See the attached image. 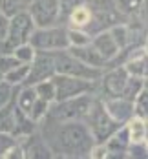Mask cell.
I'll return each instance as SVG.
<instances>
[{
	"label": "cell",
	"mask_w": 148,
	"mask_h": 159,
	"mask_svg": "<svg viewBox=\"0 0 148 159\" xmlns=\"http://www.w3.org/2000/svg\"><path fill=\"white\" fill-rule=\"evenodd\" d=\"M37 128L40 137L46 141L53 156L61 157H90V150L95 139L84 121H66L57 123L44 117Z\"/></svg>",
	"instance_id": "obj_1"
},
{
	"label": "cell",
	"mask_w": 148,
	"mask_h": 159,
	"mask_svg": "<svg viewBox=\"0 0 148 159\" xmlns=\"http://www.w3.org/2000/svg\"><path fill=\"white\" fill-rule=\"evenodd\" d=\"M93 101V93H82V95L64 99V101H53L49 104V110L46 117L57 123H66V121H84L90 106Z\"/></svg>",
	"instance_id": "obj_2"
},
{
	"label": "cell",
	"mask_w": 148,
	"mask_h": 159,
	"mask_svg": "<svg viewBox=\"0 0 148 159\" xmlns=\"http://www.w3.org/2000/svg\"><path fill=\"white\" fill-rule=\"evenodd\" d=\"M84 123H86V126L90 128L95 143H104L117 128L123 126L121 123H117L115 119H112L108 115V111L104 110V104H102L101 97H93L90 111H88Z\"/></svg>",
	"instance_id": "obj_3"
},
{
	"label": "cell",
	"mask_w": 148,
	"mask_h": 159,
	"mask_svg": "<svg viewBox=\"0 0 148 159\" xmlns=\"http://www.w3.org/2000/svg\"><path fill=\"white\" fill-rule=\"evenodd\" d=\"M53 53V61H55V73H62V75H71V77H79L86 80H99L102 75L101 68L88 66L77 57H73L71 53H68V49L61 51H51Z\"/></svg>",
	"instance_id": "obj_4"
},
{
	"label": "cell",
	"mask_w": 148,
	"mask_h": 159,
	"mask_svg": "<svg viewBox=\"0 0 148 159\" xmlns=\"http://www.w3.org/2000/svg\"><path fill=\"white\" fill-rule=\"evenodd\" d=\"M37 51H61L70 46L68 28L66 26H49V28H35L28 40Z\"/></svg>",
	"instance_id": "obj_5"
},
{
	"label": "cell",
	"mask_w": 148,
	"mask_h": 159,
	"mask_svg": "<svg viewBox=\"0 0 148 159\" xmlns=\"http://www.w3.org/2000/svg\"><path fill=\"white\" fill-rule=\"evenodd\" d=\"M33 30H35V22H33L31 15L28 13V9L20 11L7 18V31H6V39H4V53H9L13 48L24 44L29 40Z\"/></svg>",
	"instance_id": "obj_6"
},
{
	"label": "cell",
	"mask_w": 148,
	"mask_h": 159,
	"mask_svg": "<svg viewBox=\"0 0 148 159\" xmlns=\"http://www.w3.org/2000/svg\"><path fill=\"white\" fill-rule=\"evenodd\" d=\"M51 80L55 84V101H64V99L82 95V93L95 92V80H86L71 77V75H62V73H55Z\"/></svg>",
	"instance_id": "obj_7"
},
{
	"label": "cell",
	"mask_w": 148,
	"mask_h": 159,
	"mask_svg": "<svg viewBox=\"0 0 148 159\" xmlns=\"http://www.w3.org/2000/svg\"><path fill=\"white\" fill-rule=\"evenodd\" d=\"M55 75V61H53V53L51 51H37L35 59L29 64V71L26 80L20 86H33L40 80L51 79Z\"/></svg>",
	"instance_id": "obj_8"
},
{
	"label": "cell",
	"mask_w": 148,
	"mask_h": 159,
	"mask_svg": "<svg viewBox=\"0 0 148 159\" xmlns=\"http://www.w3.org/2000/svg\"><path fill=\"white\" fill-rule=\"evenodd\" d=\"M35 28H49L59 24V0H33L28 6Z\"/></svg>",
	"instance_id": "obj_9"
},
{
	"label": "cell",
	"mask_w": 148,
	"mask_h": 159,
	"mask_svg": "<svg viewBox=\"0 0 148 159\" xmlns=\"http://www.w3.org/2000/svg\"><path fill=\"white\" fill-rule=\"evenodd\" d=\"M128 73L123 66H114V68H106L102 70V75H101V86H102V92L106 97H121L124 86H126V80H128Z\"/></svg>",
	"instance_id": "obj_10"
},
{
	"label": "cell",
	"mask_w": 148,
	"mask_h": 159,
	"mask_svg": "<svg viewBox=\"0 0 148 159\" xmlns=\"http://www.w3.org/2000/svg\"><path fill=\"white\" fill-rule=\"evenodd\" d=\"M102 104L108 115L121 125H124L133 115V101H128L124 97H106L102 99Z\"/></svg>",
	"instance_id": "obj_11"
},
{
	"label": "cell",
	"mask_w": 148,
	"mask_h": 159,
	"mask_svg": "<svg viewBox=\"0 0 148 159\" xmlns=\"http://www.w3.org/2000/svg\"><path fill=\"white\" fill-rule=\"evenodd\" d=\"M130 144V137H128V130L123 125L121 128H117L114 134L104 141V146H106V152L108 156L106 159L110 157H126V148Z\"/></svg>",
	"instance_id": "obj_12"
},
{
	"label": "cell",
	"mask_w": 148,
	"mask_h": 159,
	"mask_svg": "<svg viewBox=\"0 0 148 159\" xmlns=\"http://www.w3.org/2000/svg\"><path fill=\"white\" fill-rule=\"evenodd\" d=\"M22 141H26L22 146H24V154H26L28 159H51L53 157L49 146L46 144V141L40 137V134L37 135V132H35L31 135L24 137Z\"/></svg>",
	"instance_id": "obj_13"
},
{
	"label": "cell",
	"mask_w": 148,
	"mask_h": 159,
	"mask_svg": "<svg viewBox=\"0 0 148 159\" xmlns=\"http://www.w3.org/2000/svg\"><path fill=\"white\" fill-rule=\"evenodd\" d=\"M90 44L97 49V53L106 61V62H108L115 53L119 51V48H117V44H115V40L112 39V35H110L108 30H106V31H99V33H95V35H92Z\"/></svg>",
	"instance_id": "obj_14"
},
{
	"label": "cell",
	"mask_w": 148,
	"mask_h": 159,
	"mask_svg": "<svg viewBox=\"0 0 148 159\" xmlns=\"http://www.w3.org/2000/svg\"><path fill=\"white\" fill-rule=\"evenodd\" d=\"M68 53H71L73 57H77L79 61H82L88 66H93V68H101L104 70V64L106 61L97 53V49L93 48L92 44H84V46H68Z\"/></svg>",
	"instance_id": "obj_15"
},
{
	"label": "cell",
	"mask_w": 148,
	"mask_h": 159,
	"mask_svg": "<svg viewBox=\"0 0 148 159\" xmlns=\"http://www.w3.org/2000/svg\"><path fill=\"white\" fill-rule=\"evenodd\" d=\"M92 20V7L88 6V2L75 6L68 16H66V28H77V30H86L88 24Z\"/></svg>",
	"instance_id": "obj_16"
},
{
	"label": "cell",
	"mask_w": 148,
	"mask_h": 159,
	"mask_svg": "<svg viewBox=\"0 0 148 159\" xmlns=\"http://www.w3.org/2000/svg\"><path fill=\"white\" fill-rule=\"evenodd\" d=\"M124 126L128 130V137L130 143H139V141H146L148 135V126H146V119L132 115L130 119L124 123Z\"/></svg>",
	"instance_id": "obj_17"
},
{
	"label": "cell",
	"mask_w": 148,
	"mask_h": 159,
	"mask_svg": "<svg viewBox=\"0 0 148 159\" xmlns=\"http://www.w3.org/2000/svg\"><path fill=\"white\" fill-rule=\"evenodd\" d=\"M148 53H141L137 57H133L130 61L123 64V68L126 70L128 75H133V77H146L148 73Z\"/></svg>",
	"instance_id": "obj_18"
},
{
	"label": "cell",
	"mask_w": 148,
	"mask_h": 159,
	"mask_svg": "<svg viewBox=\"0 0 148 159\" xmlns=\"http://www.w3.org/2000/svg\"><path fill=\"white\" fill-rule=\"evenodd\" d=\"M15 128V101L11 99L7 104L0 108V132L11 134Z\"/></svg>",
	"instance_id": "obj_19"
},
{
	"label": "cell",
	"mask_w": 148,
	"mask_h": 159,
	"mask_svg": "<svg viewBox=\"0 0 148 159\" xmlns=\"http://www.w3.org/2000/svg\"><path fill=\"white\" fill-rule=\"evenodd\" d=\"M35 99H37V93H35V88L33 86H20V90L16 93V99H15V104L24 113H29Z\"/></svg>",
	"instance_id": "obj_20"
},
{
	"label": "cell",
	"mask_w": 148,
	"mask_h": 159,
	"mask_svg": "<svg viewBox=\"0 0 148 159\" xmlns=\"http://www.w3.org/2000/svg\"><path fill=\"white\" fill-rule=\"evenodd\" d=\"M114 4L121 15L135 16V15H139L141 7L146 4V0H114Z\"/></svg>",
	"instance_id": "obj_21"
},
{
	"label": "cell",
	"mask_w": 148,
	"mask_h": 159,
	"mask_svg": "<svg viewBox=\"0 0 148 159\" xmlns=\"http://www.w3.org/2000/svg\"><path fill=\"white\" fill-rule=\"evenodd\" d=\"M145 86H146V77H133V75H130L128 80H126V86H124L121 97H124V99H128V101H133V99L137 97V93H139Z\"/></svg>",
	"instance_id": "obj_22"
},
{
	"label": "cell",
	"mask_w": 148,
	"mask_h": 159,
	"mask_svg": "<svg viewBox=\"0 0 148 159\" xmlns=\"http://www.w3.org/2000/svg\"><path fill=\"white\" fill-rule=\"evenodd\" d=\"M28 71H29V64H18L13 70H9L7 73H4L2 79L6 82H9L11 86H20L28 77Z\"/></svg>",
	"instance_id": "obj_23"
},
{
	"label": "cell",
	"mask_w": 148,
	"mask_h": 159,
	"mask_svg": "<svg viewBox=\"0 0 148 159\" xmlns=\"http://www.w3.org/2000/svg\"><path fill=\"white\" fill-rule=\"evenodd\" d=\"M108 31H110V35H112V39L115 40V44H117L119 49L124 48V46H128L130 35H128V26H126V22H119V24L110 26Z\"/></svg>",
	"instance_id": "obj_24"
},
{
	"label": "cell",
	"mask_w": 148,
	"mask_h": 159,
	"mask_svg": "<svg viewBox=\"0 0 148 159\" xmlns=\"http://www.w3.org/2000/svg\"><path fill=\"white\" fill-rule=\"evenodd\" d=\"M35 88V93L38 99H44L48 102H53L55 101V84L51 79H46V80H40L37 84H33Z\"/></svg>",
	"instance_id": "obj_25"
},
{
	"label": "cell",
	"mask_w": 148,
	"mask_h": 159,
	"mask_svg": "<svg viewBox=\"0 0 148 159\" xmlns=\"http://www.w3.org/2000/svg\"><path fill=\"white\" fill-rule=\"evenodd\" d=\"M133 115H137V117H143V119H146L148 117V88L145 86L137 97L133 99Z\"/></svg>",
	"instance_id": "obj_26"
},
{
	"label": "cell",
	"mask_w": 148,
	"mask_h": 159,
	"mask_svg": "<svg viewBox=\"0 0 148 159\" xmlns=\"http://www.w3.org/2000/svg\"><path fill=\"white\" fill-rule=\"evenodd\" d=\"M11 53H13L22 64H31V61L35 59L37 49L33 48L29 42H24V44H20V46H16V48L11 49Z\"/></svg>",
	"instance_id": "obj_27"
},
{
	"label": "cell",
	"mask_w": 148,
	"mask_h": 159,
	"mask_svg": "<svg viewBox=\"0 0 148 159\" xmlns=\"http://www.w3.org/2000/svg\"><path fill=\"white\" fill-rule=\"evenodd\" d=\"M49 104H51V102H48V101H44V99H38V97H37L28 115H29L33 121L38 125V121H42V119L46 117V113H48V110H49Z\"/></svg>",
	"instance_id": "obj_28"
},
{
	"label": "cell",
	"mask_w": 148,
	"mask_h": 159,
	"mask_svg": "<svg viewBox=\"0 0 148 159\" xmlns=\"http://www.w3.org/2000/svg\"><path fill=\"white\" fill-rule=\"evenodd\" d=\"M26 6L20 2V0H0V13L6 15L7 18H11L13 15L24 11Z\"/></svg>",
	"instance_id": "obj_29"
},
{
	"label": "cell",
	"mask_w": 148,
	"mask_h": 159,
	"mask_svg": "<svg viewBox=\"0 0 148 159\" xmlns=\"http://www.w3.org/2000/svg\"><path fill=\"white\" fill-rule=\"evenodd\" d=\"M68 40H70V46H84V44H90L92 37L84 30L68 28Z\"/></svg>",
	"instance_id": "obj_30"
},
{
	"label": "cell",
	"mask_w": 148,
	"mask_h": 159,
	"mask_svg": "<svg viewBox=\"0 0 148 159\" xmlns=\"http://www.w3.org/2000/svg\"><path fill=\"white\" fill-rule=\"evenodd\" d=\"M148 156V141L130 143L126 148V157L130 159H146Z\"/></svg>",
	"instance_id": "obj_31"
},
{
	"label": "cell",
	"mask_w": 148,
	"mask_h": 159,
	"mask_svg": "<svg viewBox=\"0 0 148 159\" xmlns=\"http://www.w3.org/2000/svg\"><path fill=\"white\" fill-rule=\"evenodd\" d=\"M84 2H86V0H59V26L64 24L68 13H70L75 6L84 4Z\"/></svg>",
	"instance_id": "obj_32"
},
{
	"label": "cell",
	"mask_w": 148,
	"mask_h": 159,
	"mask_svg": "<svg viewBox=\"0 0 148 159\" xmlns=\"http://www.w3.org/2000/svg\"><path fill=\"white\" fill-rule=\"evenodd\" d=\"M18 64H22V62L16 59L11 51H9V53H0V75L7 73L9 70H13Z\"/></svg>",
	"instance_id": "obj_33"
},
{
	"label": "cell",
	"mask_w": 148,
	"mask_h": 159,
	"mask_svg": "<svg viewBox=\"0 0 148 159\" xmlns=\"http://www.w3.org/2000/svg\"><path fill=\"white\" fill-rule=\"evenodd\" d=\"M11 99H13V86L2 79L0 80V108L4 104H7Z\"/></svg>",
	"instance_id": "obj_34"
},
{
	"label": "cell",
	"mask_w": 148,
	"mask_h": 159,
	"mask_svg": "<svg viewBox=\"0 0 148 159\" xmlns=\"http://www.w3.org/2000/svg\"><path fill=\"white\" fill-rule=\"evenodd\" d=\"M15 143H16V137H13L11 134L0 132V159H4L6 152H7V148H9L11 144H15Z\"/></svg>",
	"instance_id": "obj_35"
},
{
	"label": "cell",
	"mask_w": 148,
	"mask_h": 159,
	"mask_svg": "<svg viewBox=\"0 0 148 159\" xmlns=\"http://www.w3.org/2000/svg\"><path fill=\"white\" fill-rule=\"evenodd\" d=\"M6 31H7V16L0 13V42H4Z\"/></svg>",
	"instance_id": "obj_36"
},
{
	"label": "cell",
	"mask_w": 148,
	"mask_h": 159,
	"mask_svg": "<svg viewBox=\"0 0 148 159\" xmlns=\"http://www.w3.org/2000/svg\"><path fill=\"white\" fill-rule=\"evenodd\" d=\"M20 2H22V4H24V6H26V9H28V6H29V4H31L33 0H20Z\"/></svg>",
	"instance_id": "obj_37"
},
{
	"label": "cell",
	"mask_w": 148,
	"mask_h": 159,
	"mask_svg": "<svg viewBox=\"0 0 148 159\" xmlns=\"http://www.w3.org/2000/svg\"><path fill=\"white\" fill-rule=\"evenodd\" d=\"M0 80H2V75H0Z\"/></svg>",
	"instance_id": "obj_38"
}]
</instances>
